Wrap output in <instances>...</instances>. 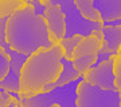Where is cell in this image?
<instances>
[{
  "label": "cell",
  "instance_id": "6da1fadb",
  "mask_svg": "<svg viewBox=\"0 0 121 107\" xmlns=\"http://www.w3.org/2000/svg\"><path fill=\"white\" fill-rule=\"evenodd\" d=\"M5 40L12 50L26 56L40 48L54 46L48 38L46 19L36 15L30 4L17 9L8 17L5 24Z\"/></svg>",
  "mask_w": 121,
  "mask_h": 107
},
{
  "label": "cell",
  "instance_id": "7a4b0ae2",
  "mask_svg": "<svg viewBox=\"0 0 121 107\" xmlns=\"http://www.w3.org/2000/svg\"><path fill=\"white\" fill-rule=\"evenodd\" d=\"M63 56L65 50L60 44L40 48L27 56L20 70V92L17 98H30L42 92L46 86L55 82L62 72L60 60Z\"/></svg>",
  "mask_w": 121,
  "mask_h": 107
},
{
  "label": "cell",
  "instance_id": "3957f363",
  "mask_svg": "<svg viewBox=\"0 0 121 107\" xmlns=\"http://www.w3.org/2000/svg\"><path fill=\"white\" fill-rule=\"evenodd\" d=\"M81 80L82 79H78L50 91L35 94L30 98H19V102L23 107H50L51 104H59L60 107H77V88Z\"/></svg>",
  "mask_w": 121,
  "mask_h": 107
},
{
  "label": "cell",
  "instance_id": "277c9868",
  "mask_svg": "<svg viewBox=\"0 0 121 107\" xmlns=\"http://www.w3.org/2000/svg\"><path fill=\"white\" fill-rule=\"evenodd\" d=\"M77 107H121L118 91L102 90L82 79L77 88Z\"/></svg>",
  "mask_w": 121,
  "mask_h": 107
},
{
  "label": "cell",
  "instance_id": "5b68a950",
  "mask_svg": "<svg viewBox=\"0 0 121 107\" xmlns=\"http://www.w3.org/2000/svg\"><path fill=\"white\" fill-rule=\"evenodd\" d=\"M54 4H58L66 16V34L65 38H71L74 35L87 36L95 30H102L104 24L89 21L79 13L75 7L74 0H50Z\"/></svg>",
  "mask_w": 121,
  "mask_h": 107
},
{
  "label": "cell",
  "instance_id": "8992f818",
  "mask_svg": "<svg viewBox=\"0 0 121 107\" xmlns=\"http://www.w3.org/2000/svg\"><path fill=\"white\" fill-rule=\"evenodd\" d=\"M44 5V15L48 28V38L52 44H59L66 34V16L58 4H54L50 0H40Z\"/></svg>",
  "mask_w": 121,
  "mask_h": 107
},
{
  "label": "cell",
  "instance_id": "52a82bcc",
  "mask_svg": "<svg viewBox=\"0 0 121 107\" xmlns=\"http://www.w3.org/2000/svg\"><path fill=\"white\" fill-rule=\"evenodd\" d=\"M82 79L90 83L91 86L99 87L102 90H116L112 58L98 64H94L82 75Z\"/></svg>",
  "mask_w": 121,
  "mask_h": 107
},
{
  "label": "cell",
  "instance_id": "ba28073f",
  "mask_svg": "<svg viewBox=\"0 0 121 107\" xmlns=\"http://www.w3.org/2000/svg\"><path fill=\"white\" fill-rule=\"evenodd\" d=\"M102 35H104V44L101 51L98 52L95 64L110 59L120 51L121 47V26H104Z\"/></svg>",
  "mask_w": 121,
  "mask_h": 107
},
{
  "label": "cell",
  "instance_id": "9c48e42d",
  "mask_svg": "<svg viewBox=\"0 0 121 107\" xmlns=\"http://www.w3.org/2000/svg\"><path fill=\"white\" fill-rule=\"evenodd\" d=\"M102 44H104V40L99 39L94 32H91L87 36H83L73 52V60L87 55H98V52L102 48Z\"/></svg>",
  "mask_w": 121,
  "mask_h": 107
},
{
  "label": "cell",
  "instance_id": "30bf717a",
  "mask_svg": "<svg viewBox=\"0 0 121 107\" xmlns=\"http://www.w3.org/2000/svg\"><path fill=\"white\" fill-rule=\"evenodd\" d=\"M60 63H62V72H60L59 78H58L55 82H52V83H50L48 86H46L42 92L50 91V90H52V88L60 87V86L69 84V83H71V82H74V80H78V79H82V75L74 68L73 60H67L66 58H62Z\"/></svg>",
  "mask_w": 121,
  "mask_h": 107
},
{
  "label": "cell",
  "instance_id": "8fae6325",
  "mask_svg": "<svg viewBox=\"0 0 121 107\" xmlns=\"http://www.w3.org/2000/svg\"><path fill=\"white\" fill-rule=\"evenodd\" d=\"M93 4L101 13L104 24L121 19V0H93Z\"/></svg>",
  "mask_w": 121,
  "mask_h": 107
},
{
  "label": "cell",
  "instance_id": "7c38bea8",
  "mask_svg": "<svg viewBox=\"0 0 121 107\" xmlns=\"http://www.w3.org/2000/svg\"><path fill=\"white\" fill-rule=\"evenodd\" d=\"M74 1H75V7L78 8L79 13H81L86 20L104 24L102 16H101V13H99L98 9L94 7L93 0H74Z\"/></svg>",
  "mask_w": 121,
  "mask_h": 107
},
{
  "label": "cell",
  "instance_id": "4fadbf2b",
  "mask_svg": "<svg viewBox=\"0 0 121 107\" xmlns=\"http://www.w3.org/2000/svg\"><path fill=\"white\" fill-rule=\"evenodd\" d=\"M28 3L23 0H0V19L9 17L17 9L26 7Z\"/></svg>",
  "mask_w": 121,
  "mask_h": 107
},
{
  "label": "cell",
  "instance_id": "5bb4252c",
  "mask_svg": "<svg viewBox=\"0 0 121 107\" xmlns=\"http://www.w3.org/2000/svg\"><path fill=\"white\" fill-rule=\"evenodd\" d=\"M82 35H74L71 38H63L62 40L59 42V44L63 47L65 50V56L67 60H73V52L75 50V47L78 46V43L82 40Z\"/></svg>",
  "mask_w": 121,
  "mask_h": 107
},
{
  "label": "cell",
  "instance_id": "9a60e30c",
  "mask_svg": "<svg viewBox=\"0 0 121 107\" xmlns=\"http://www.w3.org/2000/svg\"><path fill=\"white\" fill-rule=\"evenodd\" d=\"M97 58L98 55H87V56H82V58H78V59L73 60V66L74 68L77 70L78 72L83 75L89 68H91L95 63H97Z\"/></svg>",
  "mask_w": 121,
  "mask_h": 107
},
{
  "label": "cell",
  "instance_id": "2e32d148",
  "mask_svg": "<svg viewBox=\"0 0 121 107\" xmlns=\"http://www.w3.org/2000/svg\"><path fill=\"white\" fill-rule=\"evenodd\" d=\"M113 60V74H114V86L116 90L121 91V52H117L112 56Z\"/></svg>",
  "mask_w": 121,
  "mask_h": 107
},
{
  "label": "cell",
  "instance_id": "e0dca14e",
  "mask_svg": "<svg viewBox=\"0 0 121 107\" xmlns=\"http://www.w3.org/2000/svg\"><path fill=\"white\" fill-rule=\"evenodd\" d=\"M19 102L17 94H12L9 91H5L3 88H0V107H7L16 104Z\"/></svg>",
  "mask_w": 121,
  "mask_h": 107
},
{
  "label": "cell",
  "instance_id": "ac0fdd59",
  "mask_svg": "<svg viewBox=\"0 0 121 107\" xmlns=\"http://www.w3.org/2000/svg\"><path fill=\"white\" fill-rule=\"evenodd\" d=\"M9 68H11V58L8 54L0 50V82L8 75Z\"/></svg>",
  "mask_w": 121,
  "mask_h": 107
},
{
  "label": "cell",
  "instance_id": "d6986e66",
  "mask_svg": "<svg viewBox=\"0 0 121 107\" xmlns=\"http://www.w3.org/2000/svg\"><path fill=\"white\" fill-rule=\"evenodd\" d=\"M30 5H32V8L35 9V13L39 16H43L44 15V5L40 3V0H30Z\"/></svg>",
  "mask_w": 121,
  "mask_h": 107
},
{
  "label": "cell",
  "instance_id": "ffe728a7",
  "mask_svg": "<svg viewBox=\"0 0 121 107\" xmlns=\"http://www.w3.org/2000/svg\"><path fill=\"white\" fill-rule=\"evenodd\" d=\"M104 26H121V19H117V20L109 21L108 24H104Z\"/></svg>",
  "mask_w": 121,
  "mask_h": 107
},
{
  "label": "cell",
  "instance_id": "44dd1931",
  "mask_svg": "<svg viewBox=\"0 0 121 107\" xmlns=\"http://www.w3.org/2000/svg\"><path fill=\"white\" fill-rule=\"evenodd\" d=\"M12 107H22V104H20V102H17L16 104H13Z\"/></svg>",
  "mask_w": 121,
  "mask_h": 107
},
{
  "label": "cell",
  "instance_id": "7402d4cb",
  "mask_svg": "<svg viewBox=\"0 0 121 107\" xmlns=\"http://www.w3.org/2000/svg\"><path fill=\"white\" fill-rule=\"evenodd\" d=\"M118 98H120V106H121V91H118Z\"/></svg>",
  "mask_w": 121,
  "mask_h": 107
},
{
  "label": "cell",
  "instance_id": "603a6c76",
  "mask_svg": "<svg viewBox=\"0 0 121 107\" xmlns=\"http://www.w3.org/2000/svg\"><path fill=\"white\" fill-rule=\"evenodd\" d=\"M22 107H23V106H22ZM50 107H60V106H59V104H51Z\"/></svg>",
  "mask_w": 121,
  "mask_h": 107
},
{
  "label": "cell",
  "instance_id": "cb8c5ba5",
  "mask_svg": "<svg viewBox=\"0 0 121 107\" xmlns=\"http://www.w3.org/2000/svg\"><path fill=\"white\" fill-rule=\"evenodd\" d=\"M23 1H26V3H30V0H23Z\"/></svg>",
  "mask_w": 121,
  "mask_h": 107
},
{
  "label": "cell",
  "instance_id": "d4e9b609",
  "mask_svg": "<svg viewBox=\"0 0 121 107\" xmlns=\"http://www.w3.org/2000/svg\"><path fill=\"white\" fill-rule=\"evenodd\" d=\"M12 106H13V104H12ZM12 106H7V107H12Z\"/></svg>",
  "mask_w": 121,
  "mask_h": 107
},
{
  "label": "cell",
  "instance_id": "484cf974",
  "mask_svg": "<svg viewBox=\"0 0 121 107\" xmlns=\"http://www.w3.org/2000/svg\"><path fill=\"white\" fill-rule=\"evenodd\" d=\"M118 52H121V47H120V51H118Z\"/></svg>",
  "mask_w": 121,
  "mask_h": 107
}]
</instances>
